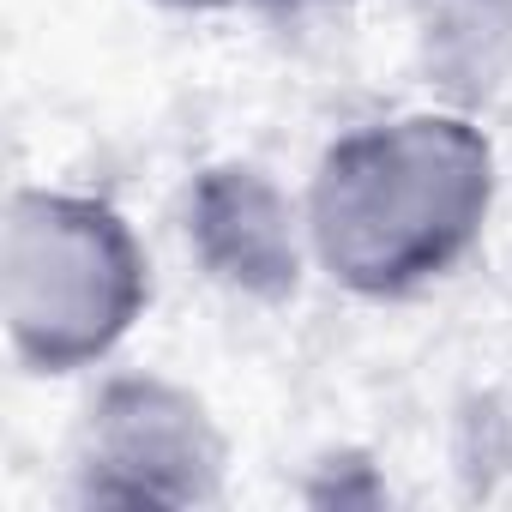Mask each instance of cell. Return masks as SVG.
<instances>
[{"instance_id": "cell-2", "label": "cell", "mask_w": 512, "mask_h": 512, "mask_svg": "<svg viewBox=\"0 0 512 512\" xmlns=\"http://www.w3.org/2000/svg\"><path fill=\"white\" fill-rule=\"evenodd\" d=\"M151 302V266L127 217L85 193L25 187L0 235V314L31 374L103 362Z\"/></svg>"}, {"instance_id": "cell-5", "label": "cell", "mask_w": 512, "mask_h": 512, "mask_svg": "<svg viewBox=\"0 0 512 512\" xmlns=\"http://www.w3.org/2000/svg\"><path fill=\"white\" fill-rule=\"evenodd\" d=\"M253 7H266V13H308V7H326V0H253Z\"/></svg>"}, {"instance_id": "cell-4", "label": "cell", "mask_w": 512, "mask_h": 512, "mask_svg": "<svg viewBox=\"0 0 512 512\" xmlns=\"http://www.w3.org/2000/svg\"><path fill=\"white\" fill-rule=\"evenodd\" d=\"M187 247L199 266L247 296V302H284L302 284L308 247V211L290 205V193L253 163H217L187 193Z\"/></svg>"}, {"instance_id": "cell-1", "label": "cell", "mask_w": 512, "mask_h": 512, "mask_svg": "<svg viewBox=\"0 0 512 512\" xmlns=\"http://www.w3.org/2000/svg\"><path fill=\"white\" fill-rule=\"evenodd\" d=\"M494 145L464 115H404L338 139L308 187V247L332 284L398 302L482 241Z\"/></svg>"}, {"instance_id": "cell-3", "label": "cell", "mask_w": 512, "mask_h": 512, "mask_svg": "<svg viewBox=\"0 0 512 512\" xmlns=\"http://www.w3.org/2000/svg\"><path fill=\"white\" fill-rule=\"evenodd\" d=\"M223 458V434L187 386L121 374L85 410L73 494L85 506H205L223 494Z\"/></svg>"}, {"instance_id": "cell-6", "label": "cell", "mask_w": 512, "mask_h": 512, "mask_svg": "<svg viewBox=\"0 0 512 512\" xmlns=\"http://www.w3.org/2000/svg\"><path fill=\"white\" fill-rule=\"evenodd\" d=\"M163 7H181V13H217V7H241V0H163Z\"/></svg>"}]
</instances>
